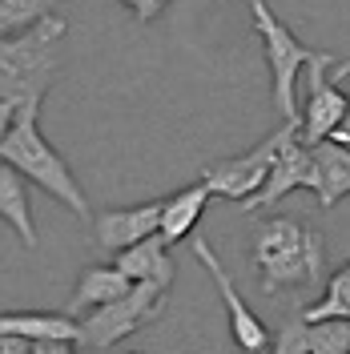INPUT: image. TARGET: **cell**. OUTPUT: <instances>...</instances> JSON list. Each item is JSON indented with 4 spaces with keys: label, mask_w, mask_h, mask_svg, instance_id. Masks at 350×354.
Returning a JSON list of instances; mask_svg holds the SVG:
<instances>
[{
    "label": "cell",
    "mask_w": 350,
    "mask_h": 354,
    "mask_svg": "<svg viewBox=\"0 0 350 354\" xmlns=\"http://www.w3.org/2000/svg\"><path fill=\"white\" fill-rule=\"evenodd\" d=\"M274 354H350V318H298L294 326H282L278 338H270Z\"/></svg>",
    "instance_id": "cell-10"
},
{
    "label": "cell",
    "mask_w": 350,
    "mask_h": 354,
    "mask_svg": "<svg viewBox=\"0 0 350 354\" xmlns=\"http://www.w3.org/2000/svg\"><path fill=\"white\" fill-rule=\"evenodd\" d=\"M298 133V117L294 121H282L278 129L270 133V137H262L254 149H246V153L238 157H225V161H214V165H205L201 169V181H205V189L214 194V198H225V201H241L250 198L258 185H262L266 169L274 165V157H278V149H282L286 141Z\"/></svg>",
    "instance_id": "cell-6"
},
{
    "label": "cell",
    "mask_w": 350,
    "mask_h": 354,
    "mask_svg": "<svg viewBox=\"0 0 350 354\" xmlns=\"http://www.w3.org/2000/svg\"><path fill=\"white\" fill-rule=\"evenodd\" d=\"M12 113H17V109L0 97V137H4V129H8V125H12Z\"/></svg>",
    "instance_id": "cell-21"
},
{
    "label": "cell",
    "mask_w": 350,
    "mask_h": 354,
    "mask_svg": "<svg viewBox=\"0 0 350 354\" xmlns=\"http://www.w3.org/2000/svg\"><path fill=\"white\" fill-rule=\"evenodd\" d=\"M121 4H125L141 24H154L157 17L165 12V4H169V0H121Z\"/></svg>",
    "instance_id": "cell-20"
},
{
    "label": "cell",
    "mask_w": 350,
    "mask_h": 354,
    "mask_svg": "<svg viewBox=\"0 0 350 354\" xmlns=\"http://www.w3.org/2000/svg\"><path fill=\"white\" fill-rule=\"evenodd\" d=\"M157 218H161V201H141V205H129V209H101L93 218V234H97L101 250L117 254V250L157 234Z\"/></svg>",
    "instance_id": "cell-11"
},
{
    "label": "cell",
    "mask_w": 350,
    "mask_h": 354,
    "mask_svg": "<svg viewBox=\"0 0 350 354\" xmlns=\"http://www.w3.org/2000/svg\"><path fill=\"white\" fill-rule=\"evenodd\" d=\"M37 113H41V105H21V109L12 113V125L0 137V161L12 165L24 181H33L37 189H44L48 198H57L61 205H68L77 218L85 221L89 201L81 194L73 169H68V161L48 145V137L41 133Z\"/></svg>",
    "instance_id": "cell-3"
},
{
    "label": "cell",
    "mask_w": 350,
    "mask_h": 354,
    "mask_svg": "<svg viewBox=\"0 0 350 354\" xmlns=\"http://www.w3.org/2000/svg\"><path fill=\"white\" fill-rule=\"evenodd\" d=\"M129 286H133V278H125L117 266H85L81 278H77V290H73V298H68V306H65V314L68 318H81L85 310L121 298Z\"/></svg>",
    "instance_id": "cell-15"
},
{
    "label": "cell",
    "mask_w": 350,
    "mask_h": 354,
    "mask_svg": "<svg viewBox=\"0 0 350 354\" xmlns=\"http://www.w3.org/2000/svg\"><path fill=\"white\" fill-rule=\"evenodd\" d=\"M165 294H169V290L157 286V282H133L121 298L85 310V314L77 318L73 351L101 354V351L121 346L129 334H137L141 326H149L157 314L165 310Z\"/></svg>",
    "instance_id": "cell-4"
},
{
    "label": "cell",
    "mask_w": 350,
    "mask_h": 354,
    "mask_svg": "<svg viewBox=\"0 0 350 354\" xmlns=\"http://www.w3.org/2000/svg\"><path fill=\"white\" fill-rule=\"evenodd\" d=\"M113 266L133 278V282H157V286H174V258H169V242L161 234H149L141 242L125 245L113 254Z\"/></svg>",
    "instance_id": "cell-12"
},
{
    "label": "cell",
    "mask_w": 350,
    "mask_h": 354,
    "mask_svg": "<svg viewBox=\"0 0 350 354\" xmlns=\"http://www.w3.org/2000/svg\"><path fill=\"white\" fill-rule=\"evenodd\" d=\"M68 32V21L57 12H44L41 21L0 41V97L21 109L41 105L61 73V41Z\"/></svg>",
    "instance_id": "cell-2"
},
{
    "label": "cell",
    "mask_w": 350,
    "mask_h": 354,
    "mask_svg": "<svg viewBox=\"0 0 350 354\" xmlns=\"http://www.w3.org/2000/svg\"><path fill=\"white\" fill-rule=\"evenodd\" d=\"M310 157H314V169H318V205L330 209L334 201L347 198L350 189V153L347 149H338V145H330V141H314L310 145Z\"/></svg>",
    "instance_id": "cell-16"
},
{
    "label": "cell",
    "mask_w": 350,
    "mask_h": 354,
    "mask_svg": "<svg viewBox=\"0 0 350 354\" xmlns=\"http://www.w3.org/2000/svg\"><path fill=\"white\" fill-rule=\"evenodd\" d=\"M294 189H310V194H318V169H314L310 145L306 141H298V133L278 149L274 165H270L266 177H262V185H258L250 198H241L238 205L246 209V214H258V209L278 205V201H282L286 194H294Z\"/></svg>",
    "instance_id": "cell-8"
},
{
    "label": "cell",
    "mask_w": 350,
    "mask_h": 354,
    "mask_svg": "<svg viewBox=\"0 0 350 354\" xmlns=\"http://www.w3.org/2000/svg\"><path fill=\"white\" fill-rule=\"evenodd\" d=\"M0 221L21 238L24 250H37V221L28 209V181L0 161Z\"/></svg>",
    "instance_id": "cell-14"
},
{
    "label": "cell",
    "mask_w": 350,
    "mask_h": 354,
    "mask_svg": "<svg viewBox=\"0 0 350 354\" xmlns=\"http://www.w3.org/2000/svg\"><path fill=\"white\" fill-rule=\"evenodd\" d=\"M326 57L330 53H310V61L302 65V73H306V113L298 117V141H306V145L322 141L330 125L350 113L347 93L326 81Z\"/></svg>",
    "instance_id": "cell-9"
},
{
    "label": "cell",
    "mask_w": 350,
    "mask_h": 354,
    "mask_svg": "<svg viewBox=\"0 0 350 354\" xmlns=\"http://www.w3.org/2000/svg\"><path fill=\"white\" fill-rule=\"evenodd\" d=\"M298 318L306 322H318V318H350V270H334L326 282L318 286V298L314 302H302Z\"/></svg>",
    "instance_id": "cell-18"
},
{
    "label": "cell",
    "mask_w": 350,
    "mask_h": 354,
    "mask_svg": "<svg viewBox=\"0 0 350 354\" xmlns=\"http://www.w3.org/2000/svg\"><path fill=\"white\" fill-rule=\"evenodd\" d=\"M246 4H250V21H254V32L262 37L266 65L274 77V109L282 121H294L298 117V77H302V65L310 61L314 48L298 41L266 0H246Z\"/></svg>",
    "instance_id": "cell-5"
},
{
    "label": "cell",
    "mask_w": 350,
    "mask_h": 354,
    "mask_svg": "<svg viewBox=\"0 0 350 354\" xmlns=\"http://www.w3.org/2000/svg\"><path fill=\"white\" fill-rule=\"evenodd\" d=\"M0 334H17L28 342H44V338L73 342L77 318H68V314H0Z\"/></svg>",
    "instance_id": "cell-17"
},
{
    "label": "cell",
    "mask_w": 350,
    "mask_h": 354,
    "mask_svg": "<svg viewBox=\"0 0 350 354\" xmlns=\"http://www.w3.org/2000/svg\"><path fill=\"white\" fill-rule=\"evenodd\" d=\"M190 238V250H194V258L201 266H205V274L214 278V286H218V294H221V306H225V318H230V338H234V346L238 351H246V354H262V351H270V330H266V322L250 310V302L238 294V286L230 282V270L221 266V258L214 254V245L205 242L201 234H185Z\"/></svg>",
    "instance_id": "cell-7"
},
{
    "label": "cell",
    "mask_w": 350,
    "mask_h": 354,
    "mask_svg": "<svg viewBox=\"0 0 350 354\" xmlns=\"http://www.w3.org/2000/svg\"><path fill=\"white\" fill-rule=\"evenodd\" d=\"M250 262L258 274V290L266 298H298L306 302L310 294L326 282V242L318 230L294 218H266L254 230L250 242Z\"/></svg>",
    "instance_id": "cell-1"
},
{
    "label": "cell",
    "mask_w": 350,
    "mask_h": 354,
    "mask_svg": "<svg viewBox=\"0 0 350 354\" xmlns=\"http://www.w3.org/2000/svg\"><path fill=\"white\" fill-rule=\"evenodd\" d=\"M214 198L210 189H205V181H197V185H185V189H177L169 198H161V218H157V234L165 238V242H185V234L197 230V221L205 214V201Z\"/></svg>",
    "instance_id": "cell-13"
},
{
    "label": "cell",
    "mask_w": 350,
    "mask_h": 354,
    "mask_svg": "<svg viewBox=\"0 0 350 354\" xmlns=\"http://www.w3.org/2000/svg\"><path fill=\"white\" fill-rule=\"evenodd\" d=\"M53 4L57 0H0V41L41 21L44 12H53Z\"/></svg>",
    "instance_id": "cell-19"
}]
</instances>
